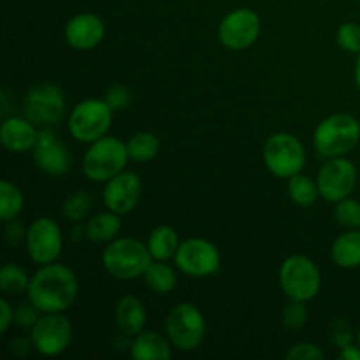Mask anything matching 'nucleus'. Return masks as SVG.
Here are the masks:
<instances>
[{
  "label": "nucleus",
  "mask_w": 360,
  "mask_h": 360,
  "mask_svg": "<svg viewBox=\"0 0 360 360\" xmlns=\"http://www.w3.org/2000/svg\"><path fill=\"white\" fill-rule=\"evenodd\" d=\"M141 195H143V183L139 176L132 171H123L105 181L104 192H102L104 206L118 214H127L136 210Z\"/></svg>",
  "instance_id": "2eb2a0df"
},
{
  "label": "nucleus",
  "mask_w": 360,
  "mask_h": 360,
  "mask_svg": "<svg viewBox=\"0 0 360 360\" xmlns=\"http://www.w3.org/2000/svg\"><path fill=\"white\" fill-rule=\"evenodd\" d=\"M355 83L360 88V53L357 55V62H355Z\"/></svg>",
  "instance_id": "a19ab883"
},
{
  "label": "nucleus",
  "mask_w": 360,
  "mask_h": 360,
  "mask_svg": "<svg viewBox=\"0 0 360 360\" xmlns=\"http://www.w3.org/2000/svg\"><path fill=\"white\" fill-rule=\"evenodd\" d=\"M79 283L70 267L53 262L41 266L30 278L28 301L34 302L42 313H63L76 302Z\"/></svg>",
  "instance_id": "f257e3e1"
},
{
  "label": "nucleus",
  "mask_w": 360,
  "mask_h": 360,
  "mask_svg": "<svg viewBox=\"0 0 360 360\" xmlns=\"http://www.w3.org/2000/svg\"><path fill=\"white\" fill-rule=\"evenodd\" d=\"M151 260L153 257L148 250V245H143L139 239L134 238L112 239L102 252L104 269L112 278L122 281H130L143 276Z\"/></svg>",
  "instance_id": "f03ea898"
},
{
  "label": "nucleus",
  "mask_w": 360,
  "mask_h": 360,
  "mask_svg": "<svg viewBox=\"0 0 360 360\" xmlns=\"http://www.w3.org/2000/svg\"><path fill=\"white\" fill-rule=\"evenodd\" d=\"M27 239V229L21 224L18 218L6 221V227H4V241L9 248H18L21 243H25Z\"/></svg>",
  "instance_id": "e433bc0d"
},
{
  "label": "nucleus",
  "mask_w": 360,
  "mask_h": 360,
  "mask_svg": "<svg viewBox=\"0 0 360 360\" xmlns=\"http://www.w3.org/2000/svg\"><path fill=\"white\" fill-rule=\"evenodd\" d=\"M165 336L179 352H193L206 338V320L190 302L176 304L165 319Z\"/></svg>",
  "instance_id": "423d86ee"
},
{
  "label": "nucleus",
  "mask_w": 360,
  "mask_h": 360,
  "mask_svg": "<svg viewBox=\"0 0 360 360\" xmlns=\"http://www.w3.org/2000/svg\"><path fill=\"white\" fill-rule=\"evenodd\" d=\"M336 41L345 51L360 53V25L357 23H343L338 28Z\"/></svg>",
  "instance_id": "2f4dec72"
},
{
  "label": "nucleus",
  "mask_w": 360,
  "mask_h": 360,
  "mask_svg": "<svg viewBox=\"0 0 360 360\" xmlns=\"http://www.w3.org/2000/svg\"><path fill=\"white\" fill-rule=\"evenodd\" d=\"M14 323V308L6 297L0 299V333H7V329Z\"/></svg>",
  "instance_id": "58836bf2"
},
{
  "label": "nucleus",
  "mask_w": 360,
  "mask_h": 360,
  "mask_svg": "<svg viewBox=\"0 0 360 360\" xmlns=\"http://www.w3.org/2000/svg\"><path fill=\"white\" fill-rule=\"evenodd\" d=\"M23 105L27 118L41 129L58 125L65 115L63 91L53 83H41L32 88L25 97Z\"/></svg>",
  "instance_id": "1a4fd4ad"
},
{
  "label": "nucleus",
  "mask_w": 360,
  "mask_h": 360,
  "mask_svg": "<svg viewBox=\"0 0 360 360\" xmlns=\"http://www.w3.org/2000/svg\"><path fill=\"white\" fill-rule=\"evenodd\" d=\"M357 179L359 174L354 162L345 157L327 158L316 176L320 197L326 199L327 202H340L352 195L357 186Z\"/></svg>",
  "instance_id": "f8f14e48"
},
{
  "label": "nucleus",
  "mask_w": 360,
  "mask_h": 360,
  "mask_svg": "<svg viewBox=\"0 0 360 360\" xmlns=\"http://www.w3.org/2000/svg\"><path fill=\"white\" fill-rule=\"evenodd\" d=\"M262 158L271 174L290 179L304 169L306 150L297 137L288 132H280L266 141Z\"/></svg>",
  "instance_id": "0eeeda50"
},
{
  "label": "nucleus",
  "mask_w": 360,
  "mask_h": 360,
  "mask_svg": "<svg viewBox=\"0 0 360 360\" xmlns=\"http://www.w3.org/2000/svg\"><path fill=\"white\" fill-rule=\"evenodd\" d=\"M34 350L44 357L62 355L72 341V323L63 313H44L30 330Z\"/></svg>",
  "instance_id": "9b49d317"
},
{
  "label": "nucleus",
  "mask_w": 360,
  "mask_h": 360,
  "mask_svg": "<svg viewBox=\"0 0 360 360\" xmlns=\"http://www.w3.org/2000/svg\"><path fill=\"white\" fill-rule=\"evenodd\" d=\"M146 308L136 295H123L115 306V320L120 333L125 336H137L146 326Z\"/></svg>",
  "instance_id": "6ab92c4d"
},
{
  "label": "nucleus",
  "mask_w": 360,
  "mask_h": 360,
  "mask_svg": "<svg viewBox=\"0 0 360 360\" xmlns=\"http://www.w3.org/2000/svg\"><path fill=\"white\" fill-rule=\"evenodd\" d=\"M308 322V308L302 301H294L290 299L288 304H285L281 311V323L287 330H299Z\"/></svg>",
  "instance_id": "7c9ffc66"
},
{
  "label": "nucleus",
  "mask_w": 360,
  "mask_h": 360,
  "mask_svg": "<svg viewBox=\"0 0 360 360\" xmlns=\"http://www.w3.org/2000/svg\"><path fill=\"white\" fill-rule=\"evenodd\" d=\"M330 259L338 267L355 269L360 267V231L354 229L341 234L330 248Z\"/></svg>",
  "instance_id": "412c9836"
},
{
  "label": "nucleus",
  "mask_w": 360,
  "mask_h": 360,
  "mask_svg": "<svg viewBox=\"0 0 360 360\" xmlns=\"http://www.w3.org/2000/svg\"><path fill=\"white\" fill-rule=\"evenodd\" d=\"M41 309L34 304L32 301L21 302L14 308V323H16L20 329H28L32 330V327L39 322L41 319Z\"/></svg>",
  "instance_id": "473e14b6"
},
{
  "label": "nucleus",
  "mask_w": 360,
  "mask_h": 360,
  "mask_svg": "<svg viewBox=\"0 0 360 360\" xmlns=\"http://www.w3.org/2000/svg\"><path fill=\"white\" fill-rule=\"evenodd\" d=\"M171 341L153 330H143L134 336L130 345V357L134 360H164L171 359Z\"/></svg>",
  "instance_id": "aec40b11"
},
{
  "label": "nucleus",
  "mask_w": 360,
  "mask_h": 360,
  "mask_svg": "<svg viewBox=\"0 0 360 360\" xmlns=\"http://www.w3.org/2000/svg\"><path fill=\"white\" fill-rule=\"evenodd\" d=\"M146 245L153 260H169L176 255L181 243L174 229L169 225H160L151 231Z\"/></svg>",
  "instance_id": "b1692460"
},
{
  "label": "nucleus",
  "mask_w": 360,
  "mask_h": 360,
  "mask_svg": "<svg viewBox=\"0 0 360 360\" xmlns=\"http://www.w3.org/2000/svg\"><path fill=\"white\" fill-rule=\"evenodd\" d=\"M23 192L14 183L2 179V183H0V218L4 221L18 218L23 211Z\"/></svg>",
  "instance_id": "bb28decb"
},
{
  "label": "nucleus",
  "mask_w": 360,
  "mask_h": 360,
  "mask_svg": "<svg viewBox=\"0 0 360 360\" xmlns=\"http://www.w3.org/2000/svg\"><path fill=\"white\" fill-rule=\"evenodd\" d=\"M285 359L287 360H322L326 359V354H323L316 345L302 341V343H297L294 345V347H290V350L285 354Z\"/></svg>",
  "instance_id": "72a5a7b5"
},
{
  "label": "nucleus",
  "mask_w": 360,
  "mask_h": 360,
  "mask_svg": "<svg viewBox=\"0 0 360 360\" xmlns=\"http://www.w3.org/2000/svg\"><path fill=\"white\" fill-rule=\"evenodd\" d=\"M359 139L360 123L357 118L338 112L319 123L313 134V146L323 158L345 157L357 146Z\"/></svg>",
  "instance_id": "7ed1b4c3"
},
{
  "label": "nucleus",
  "mask_w": 360,
  "mask_h": 360,
  "mask_svg": "<svg viewBox=\"0 0 360 360\" xmlns=\"http://www.w3.org/2000/svg\"><path fill=\"white\" fill-rule=\"evenodd\" d=\"M287 192L288 197L294 204L301 207H309L316 202V199L320 197L319 192V185L316 181H313L309 176L304 174H295L288 179V185H287Z\"/></svg>",
  "instance_id": "393cba45"
},
{
  "label": "nucleus",
  "mask_w": 360,
  "mask_h": 360,
  "mask_svg": "<svg viewBox=\"0 0 360 360\" xmlns=\"http://www.w3.org/2000/svg\"><path fill=\"white\" fill-rule=\"evenodd\" d=\"M330 341L338 348H345L352 345V341H354V329H352V326L347 320H334L333 326H330Z\"/></svg>",
  "instance_id": "f704fd0d"
},
{
  "label": "nucleus",
  "mask_w": 360,
  "mask_h": 360,
  "mask_svg": "<svg viewBox=\"0 0 360 360\" xmlns=\"http://www.w3.org/2000/svg\"><path fill=\"white\" fill-rule=\"evenodd\" d=\"M280 285L288 299L308 302L316 297L322 285L316 264L306 255H292L281 264Z\"/></svg>",
  "instance_id": "6e6552de"
},
{
  "label": "nucleus",
  "mask_w": 360,
  "mask_h": 360,
  "mask_svg": "<svg viewBox=\"0 0 360 360\" xmlns=\"http://www.w3.org/2000/svg\"><path fill=\"white\" fill-rule=\"evenodd\" d=\"M260 18L252 9H236L229 13L218 27V39L225 48L241 51L259 39Z\"/></svg>",
  "instance_id": "4468645a"
},
{
  "label": "nucleus",
  "mask_w": 360,
  "mask_h": 360,
  "mask_svg": "<svg viewBox=\"0 0 360 360\" xmlns=\"http://www.w3.org/2000/svg\"><path fill=\"white\" fill-rule=\"evenodd\" d=\"M340 360H360V345L354 347V345H348V347L341 348V352L338 354Z\"/></svg>",
  "instance_id": "ea45409f"
},
{
  "label": "nucleus",
  "mask_w": 360,
  "mask_h": 360,
  "mask_svg": "<svg viewBox=\"0 0 360 360\" xmlns=\"http://www.w3.org/2000/svg\"><path fill=\"white\" fill-rule=\"evenodd\" d=\"M7 350L14 357H27L32 350H34V343H32V338L25 336H16L13 340H9L7 343Z\"/></svg>",
  "instance_id": "4c0bfd02"
},
{
  "label": "nucleus",
  "mask_w": 360,
  "mask_h": 360,
  "mask_svg": "<svg viewBox=\"0 0 360 360\" xmlns=\"http://www.w3.org/2000/svg\"><path fill=\"white\" fill-rule=\"evenodd\" d=\"M104 101L108 102V105L112 109V111H123V109H127L130 105L132 95H130V90L127 86L115 84V86H111L108 91H105Z\"/></svg>",
  "instance_id": "c9c22d12"
},
{
  "label": "nucleus",
  "mask_w": 360,
  "mask_h": 360,
  "mask_svg": "<svg viewBox=\"0 0 360 360\" xmlns=\"http://www.w3.org/2000/svg\"><path fill=\"white\" fill-rule=\"evenodd\" d=\"M91 207H94V199L88 192L83 190H77V192L70 193L62 204V214L65 220L74 221V224H79L84 218L90 214Z\"/></svg>",
  "instance_id": "c85d7f7f"
},
{
  "label": "nucleus",
  "mask_w": 360,
  "mask_h": 360,
  "mask_svg": "<svg viewBox=\"0 0 360 360\" xmlns=\"http://www.w3.org/2000/svg\"><path fill=\"white\" fill-rule=\"evenodd\" d=\"M127 144L112 136H104L90 144L83 157V172L95 183H105L125 171L129 162Z\"/></svg>",
  "instance_id": "20e7f679"
},
{
  "label": "nucleus",
  "mask_w": 360,
  "mask_h": 360,
  "mask_svg": "<svg viewBox=\"0 0 360 360\" xmlns=\"http://www.w3.org/2000/svg\"><path fill=\"white\" fill-rule=\"evenodd\" d=\"M334 218L341 227L348 229V231L360 229V202L350 197L340 200L334 207Z\"/></svg>",
  "instance_id": "c756f323"
},
{
  "label": "nucleus",
  "mask_w": 360,
  "mask_h": 360,
  "mask_svg": "<svg viewBox=\"0 0 360 360\" xmlns=\"http://www.w3.org/2000/svg\"><path fill=\"white\" fill-rule=\"evenodd\" d=\"M357 343L360 345V330H359V333H357Z\"/></svg>",
  "instance_id": "79ce46f5"
},
{
  "label": "nucleus",
  "mask_w": 360,
  "mask_h": 360,
  "mask_svg": "<svg viewBox=\"0 0 360 360\" xmlns=\"http://www.w3.org/2000/svg\"><path fill=\"white\" fill-rule=\"evenodd\" d=\"M65 42L74 49L88 51L97 48L105 35L104 21L91 13H81L70 18L65 25Z\"/></svg>",
  "instance_id": "f3484780"
},
{
  "label": "nucleus",
  "mask_w": 360,
  "mask_h": 360,
  "mask_svg": "<svg viewBox=\"0 0 360 360\" xmlns=\"http://www.w3.org/2000/svg\"><path fill=\"white\" fill-rule=\"evenodd\" d=\"M28 285H30V278L25 273V269H21L16 264H6L0 269V290L4 292V295H14L25 294L28 290Z\"/></svg>",
  "instance_id": "cd10ccee"
},
{
  "label": "nucleus",
  "mask_w": 360,
  "mask_h": 360,
  "mask_svg": "<svg viewBox=\"0 0 360 360\" xmlns=\"http://www.w3.org/2000/svg\"><path fill=\"white\" fill-rule=\"evenodd\" d=\"M176 267L192 278L213 276L220 271V252L211 241L202 238H190L179 245L174 255Z\"/></svg>",
  "instance_id": "9d476101"
},
{
  "label": "nucleus",
  "mask_w": 360,
  "mask_h": 360,
  "mask_svg": "<svg viewBox=\"0 0 360 360\" xmlns=\"http://www.w3.org/2000/svg\"><path fill=\"white\" fill-rule=\"evenodd\" d=\"M127 150H129V157L134 162H150L158 155L160 143H158L155 134L137 132L129 139Z\"/></svg>",
  "instance_id": "a878e982"
},
{
  "label": "nucleus",
  "mask_w": 360,
  "mask_h": 360,
  "mask_svg": "<svg viewBox=\"0 0 360 360\" xmlns=\"http://www.w3.org/2000/svg\"><path fill=\"white\" fill-rule=\"evenodd\" d=\"M37 125L28 118H6L0 127V143L9 153H27L32 151L37 141Z\"/></svg>",
  "instance_id": "a211bd4d"
},
{
  "label": "nucleus",
  "mask_w": 360,
  "mask_h": 360,
  "mask_svg": "<svg viewBox=\"0 0 360 360\" xmlns=\"http://www.w3.org/2000/svg\"><path fill=\"white\" fill-rule=\"evenodd\" d=\"M143 278L146 287L158 295L171 294L178 285V276H176L174 269L169 264H165V260H151L148 269L144 271Z\"/></svg>",
  "instance_id": "5701e85b"
},
{
  "label": "nucleus",
  "mask_w": 360,
  "mask_h": 360,
  "mask_svg": "<svg viewBox=\"0 0 360 360\" xmlns=\"http://www.w3.org/2000/svg\"><path fill=\"white\" fill-rule=\"evenodd\" d=\"M120 217L122 214L109 210L105 213L91 217L84 227V236L88 238V241L98 245V243H109L118 238L120 231H122V218Z\"/></svg>",
  "instance_id": "4be33fe9"
},
{
  "label": "nucleus",
  "mask_w": 360,
  "mask_h": 360,
  "mask_svg": "<svg viewBox=\"0 0 360 360\" xmlns=\"http://www.w3.org/2000/svg\"><path fill=\"white\" fill-rule=\"evenodd\" d=\"M32 157L39 171L48 176H63L70 167V155L67 146L51 129L39 130Z\"/></svg>",
  "instance_id": "dca6fc26"
},
{
  "label": "nucleus",
  "mask_w": 360,
  "mask_h": 360,
  "mask_svg": "<svg viewBox=\"0 0 360 360\" xmlns=\"http://www.w3.org/2000/svg\"><path fill=\"white\" fill-rule=\"evenodd\" d=\"M112 109L104 98H86L72 108L69 115L70 136L79 143H95L101 137L108 136L112 123Z\"/></svg>",
  "instance_id": "39448f33"
},
{
  "label": "nucleus",
  "mask_w": 360,
  "mask_h": 360,
  "mask_svg": "<svg viewBox=\"0 0 360 360\" xmlns=\"http://www.w3.org/2000/svg\"><path fill=\"white\" fill-rule=\"evenodd\" d=\"M25 248L37 266L56 262L63 248L62 229L51 218H37L27 229Z\"/></svg>",
  "instance_id": "ddd939ff"
}]
</instances>
